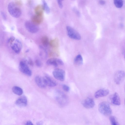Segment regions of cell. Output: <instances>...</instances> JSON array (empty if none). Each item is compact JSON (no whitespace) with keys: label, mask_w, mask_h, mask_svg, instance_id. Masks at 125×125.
Segmentation results:
<instances>
[{"label":"cell","mask_w":125,"mask_h":125,"mask_svg":"<svg viewBox=\"0 0 125 125\" xmlns=\"http://www.w3.org/2000/svg\"><path fill=\"white\" fill-rule=\"evenodd\" d=\"M98 110L101 114L106 116H109L112 113L109 104L106 102H103L99 104Z\"/></svg>","instance_id":"7a4b0ae2"},{"label":"cell","mask_w":125,"mask_h":125,"mask_svg":"<svg viewBox=\"0 0 125 125\" xmlns=\"http://www.w3.org/2000/svg\"><path fill=\"white\" fill-rule=\"evenodd\" d=\"M62 88L66 92H69L70 90V88L69 87L65 84H63L62 85Z\"/></svg>","instance_id":"d4e9b609"},{"label":"cell","mask_w":125,"mask_h":125,"mask_svg":"<svg viewBox=\"0 0 125 125\" xmlns=\"http://www.w3.org/2000/svg\"><path fill=\"white\" fill-rule=\"evenodd\" d=\"M42 123H43L42 122L40 121L38 122L37 123V125H41L42 124Z\"/></svg>","instance_id":"1f68e13d"},{"label":"cell","mask_w":125,"mask_h":125,"mask_svg":"<svg viewBox=\"0 0 125 125\" xmlns=\"http://www.w3.org/2000/svg\"><path fill=\"white\" fill-rule=\"evenodd\" d=\"M44 81L46 86L50 87H54L56 86L57 84L54 80L47 75L43 77Z\"/></svg>","instance_id":"2e32d148"},{"label":"cell","mask_w":125,"mask_h":125,"mask_svg":"<svg viewBox=\"0 0 125 125\" xmlns=\"http://www.w3.org/2000/svg\"><path fill=\"white\" fill-rule=\"evenodd\" d=\"M11 48L16 53H19L21 51L22 47L21 43L18 39L15 40L14 43L11 44Z\"/></svg>","instance_id":"30bf717a"},{"label":"cell","mask_w":125,"mask_h":125,"mask_svg":"<svg viewBox=\"0 0 125 125\" xmlns=\"http://www.w3.org/2000/svg\"><path fill=\"white\" fill-rule=\"evenodd\" d=\"M27 98L25 96H23L18 98L16 101V104L20 107L26 106L27 104Z\"/></svg>","instance_id":"5bb4252c"},{"label":"cell","mask_w":125,"mask_h":125,"mask_svg":"<svg viewBox=\"0 0 125 125\" xmlns=\"http://www.w3.org/2000/svg\"><path fill=\"white\" fill-rule=\"evenodd\" d=\"M41 42L43 46H47L49 43V40L48 37L46 36L42 37L41 39Z\"/></svg>","instance_id":"7402d4cb"},{"label":"cell","mask_w":125,"mask_h":125,"mask_svg":"<svg viewBox=\"0 0 125 125\" xmlns=\"http://www.w3.org/2000/svg\"><path fill=\"white\" fill-rule=\"evenodd\" d=\"M83 60L82 56L80 54L77 55L74 58V63L76 66H80L83 63Z\"/></svg>","instance_id":"ac0fdd59"},{"label":"cell","mask_w":125,"mask_h":125,"mask_svg":"<svg viewBox=\"0 0 125 125\" xmlns=\"http://www.w3.org/2000/svg\"><path fill=\"white\" fill-rule=\"evenodd\" d=\"M35 81L36 84L40 88H44L46 86L43 77H42L39 76H36L35 78Z\"/></svg>","instance_id":"9a60e30c"},{"label":"cell","mask_w":125,"mask_h":125,"mask_svg":"<svg viewBox=\"0 0 125 125\" xmlns=\"http://www.w3.org/2000/svg\"><path fill=\"white\" fill-rule=\"evenodd\" d=\"M26 125H33L32 122L31 121H28L26 123Z\"/></svg>","instance_id":"f546056e"},{"label":"cell","mask_w":125,"mask_h":125,"mask_svg":"<svg viewBox=\"0 0 125 125\" xmlns=\"http://www.w3.org/2000/svg\"><path fill=\"white\" fill-rule=\"evenodd\" d=\"M115 6L117 8H120L122 7L123 4V0H113Z\"/></svg>","instance_id":"44dd1931"},{"label":"cell","mask_w":125,"mask_h":125,"mask_svg":"<svg viewBox=\"0 0 125 125\" xmlns=\"http://www.w3.org/2000/svg\"><path fill=\"white\" fill-rule=\"evenodd\" d=\"M43 4L44 10L47 13H49L50 12V9L47 3L45 0H42Z\"/></svg>","instance_id":"603a6c76"},{"label":"cell","mask_w":125,"mask_h":125,"mask_svg":"<svg viewBox=\"0 0 125 125\" xmlns=\"http://www.w3.org/2000/svg\"><path fill=\"white\" fill-rule=\"evenodd\" d=\"M1 14L3 19L4 20H6L7 19V16L5 13L2 11L1 12Z\"/></svg>","instance_id":"83f0119b"},{"label":"cell","mask_w":125,"mask_h":125,"mask_svg":"<svg viewBox=\"0 0 125 125\" xmlns=\"http://www.w3.org/2000/svg\"><path fill=\"white\" fill-rule=\"evenodd\" d=\"M99 3L101 5H103L105 4V2L104 0H101L99 1Z\"/></svg>","instance_id":"4dcf8cb0"},{"label":"cell","mask_w":125,"mask_h":125,"mask_svg":"<svg viewBox=\"0 0 125 125\" xmlns=\"http://www.w3.org/2000/svg\"><path fill=\"white\" fill-rule=\"evenodd\" d=\"M12 91L14 93L18 95H21L23 93L22 89L20 87L17 86L13 87L12 88Z\"/></svg>","instance_id":"ffe728a7"},{"label":"cell","mask_w":125,"mask_h":125,"mask_svg":"<svg viewBox=\"0 0 125 125\" xmlns=\"http://www.w3.org/2000/svg\"><path fill=\"white\" fill-rule=\"evenodd\" d=\"M19 68L20 71L24 74L28 76L31 75V71L26 62L24 61H21L19 64Z\"/></svg>","instance_id":"5b68a950"},{"label":"cell","mask_w":125,"mask_h":125,"mask_svg":"<svg viewBox=\"0 0 125 125\" xmlns=\"http://www.w3.org/2000/svg\"><path fill=\"white\" fill-rule=\"evenodd\" d=\"M35 63L36 65L38 67H40L42 65V63L39 59H36L35 61Z\"/></svg>","instance_id":"484cf974"},{"label":"cell","mask_w":125,"mask_h":125,"mask_svg":"<svg viewBox=\"0 0 125 125\" xmlns=\"http://www.w3.org/2000/svg\"><path fill=\"white\" fill-rule=\"evenodd\" d=\"M25 27L29 32L32 33L37 32L39 30V28L37 25L31 21H27L25 24Z\"/></svg>","instance_id":"ba28073f"},{"label":"cell","mask_w":125,"mask_h":125,"mask_svg":"<svg viewBox=\"0 0 125 125\" xmlns=\"http://www.w3.org/2000/svg\"><path fill=\"white\" fill-rule=\"evenodd\" d=\"M125 77V72L119 70L116 72L114 76V80L117 84H120L123 82Z\"/></svg>","instance_id":"52a82bcc"},{"label":"cell","mask_w":125,"mask_h":125,"mask_svg":"<svg viewBox=\"0 0 125 125\" xmlns=\"http://www.w3.org/2000/svg\"><path fill=\"white\" fill-rule=\"evenodd\" d=\"M43 20V15L35 14L32 17L31 21L34 24L37 25L41 23Z\"/></svg>","instance_id":"e0dca14e"},{"label":"cell","mask_w":125,"mask_h":125,"mask_svg":"<svg viewBox=\"0 0 125 125\" xmlns=\"http://www.w3.org/2000/svg\"><path fill=\"white\" fill-rule=\"evenodd\" d=\"M46 64L55 67L63 64V61L61 59L57 58H52L48 59L46 61Z\"/></svg>","instance_id":"9c48e42d"},{"label":"cell","mask_w":125,"mask_h":125,"mask_svg":"<svg viewBox=\"0 0 125 125\" xmlns=\"http://www.w3.org/2000/svg\"><path fill=\"white\" fill-rule=\"evenodd\" d=\"M109 93V91L107 89H102L96 91L94 94V96L96 98L104 97Z\"/></svg>","instance_id":"4fadbf2b"},{"label":"cell","mask_w":125,"mask_h":125,"mask_svg":"<svg viewBox=\"0 0 125 125\" xmlns=\"http://www.w3.org/2000/svg\"><path fill=\"white\" fill-rule=\"evenodd\" d=\"M83 106L87 109H90L93 108L95 105V103L93 99L91 97H88L85 99L82 102Z\"/></svg>","instance_id":"8fae6325"},{"label":"cell","mask_w":125,"mask_h":125,"mask_svg":"<svg viewBox=\"0 0 125 125\" xmlns=\"http://www.w3.org/2000/svg\"><path fill=\"white\" fill-rule=\"evenodd\" d=\"M27 63L30 65L32 66L33 65V62L30 58H29L27 61Z\"/></svg>","instance_id":"f1b7e54d"},{"label":"cell","mask_w":125,"mask_h":125,"mask_svg":"<svg viewBox=\"0 0 125 125\" xmlns=\"http://www.w3.org/2000/svg\"><path fill=\"white\" fill-rule=\"evenodd\" d=\"M58 5L59 7L62 8L63 7L62 1L63 0H57Z\"/></svg>","instance_id":"4316f807"},{"label":"cell","mask_w":125,"mask_h":125,"mask_svg":"<svg viewBox=\"0 0 125 125\" xmlns=\"http://www.w3.org/2000/svg\"><path fill=\"white\" fill-rule=\"evenodd\" d=\"M110 100L111 103L113 104L119 105L120 104L121 101L118 94L115 93L110 97Z\"/></svg>","instance_id":"7c38bea8"},{"label":"cell","mask_w":125,"mask_h":125,"mask_svg":"<svg viewBox=\"0 0 125 125\" xmlns=\"http://www.w3.org/2000/svg\"><path fill=\"white\" fill-rule=\"evenodd\" d=\"M55 98L58 103L62 105H66L68 100L67 96L62 92L57 90L55 93Z\"/></svg>","instance_id":"3957f363"},{"label":"cell","mask_w":125,"mask_h":125,"mask_svg":"<svg viewBox=\"0 0 125 125\" xmlns=\"http://www.w3.org/2000/svg\"><path fill=\"white\" fill-rule=\"evenodd\" d=\"M52 74L54 78L59 81H62L65 80V72L62 69H56L53 71Z\"/></svg>","instance_id":"8992f818"},{"label":"cell","mask_w":125,"mask_h":125,"mask_svg":"<svg viewBox=\"0 0 125 125\" xmlns=\"http://www.w3.org/2000/svg\"><path fill=\"white\" fill-rule=\"evenodd\" d=\"M66 29L67 35L70 38L76 40L81 39L80 35L74 29L69 26H67Z\"/></svg>","instance_id":"277c9868"},{"label":"cell","mask_w":125,"mask_h":125,"mask_svg":"<svg viewBox=\"0 0 125 125\" xmlns=\"http://www.w3.org/2000/svg\"><path fill=\"white\" fill-rule=\"evenodd\" d=\"M8 10L11 16L15 18L19 17L21 12L20 9L14 2H10L8 4Z\"/></svg>","instance_id":"6da1fadb"},{"label":"cell","mask_w":125,"mask_h":125,"mask_svg":"<svg viewBox=\"0 0 125 125\" xmlns=\"http://www.w3.org/2000/svg\"><path fill=\"white\" fill-rule=\"evenodd\" d=\"M109 120L111 124L112 125H117L119 124L117 121L116 117L113 116H111Z\"/></svg>","instance_id":"cb8c5ba5"},{"label":"cell","mask_w":125,"mask_h":125,"mask_svg":"<svg viewBox=\"0 0 125 125\" xmlns=\"http://www.w3.org/2000/svg\"><path fill=\"white\" fill-rule=\"evenodd\" d=\"M44 9L43 6L41 5H38L36 6L34 9L35 14L38 15H43Z\"/></svg>","instance_id":"d6986e66"}]
</instances>
